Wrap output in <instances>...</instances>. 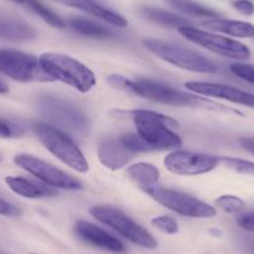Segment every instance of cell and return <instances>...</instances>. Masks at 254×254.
Instances as JSON below:
<instances>
[{"label": "cell", "mask_w": 254, "mask_h": 254, "mask_svg": "<svg viewBox=\"0 0 254 254\" xmlns=\"http://www.w3.org/2000/svg\"><path fill=\"white\" fill-rule=\"evenodd\" d=\"M39 63L53 81L58 80L82 94L89 92L96 84L94 72L71 56L45 53L39 58Z\"/></svg>", "instance_id": "cell-1"}, {"label": "cell", "mask_w": 254, "mask_h": 254, "mask_svg": "<svg viewBox=\"0 0 254 254\" xmlns=\"http://www.w3.org/2000/svg\"><path fill=\"white\" fill-rule=\"evenodd\" d=\"M132 119L137 133L153 151L170 150L182 145L181 137L173 131L178 124L171 117L148 110H135Z\"/></svg>", "instance_id": "cell-2"}, {"label": "cell", "mask_w": 254, "mask_h": 254, "mask_svg": "<svg viewBox=\"0 0 254 254\" xmlns=\"http://www.w3.org/2000/svg\"><path fill=\"white\" fill-rule=\"evenodd\" d=\"M147 50L155 54L162 60L172 64L180 69L188 70L193 72H202V74H214L218 71L216 64L190 49L176 45L172 43L156 40V39H147L143 41Z\"/></svg>", "instance_id": "cell-3"}, {"label": "cell", "mask_w": 254, "mask_h": 254, "mask_svg": "<svg viewBox=\"0 0 254 254\" xmlns=\"http://www.w3.org/2000/svg\"><path fill=\"white\" fill-rule=\"evenodd\" d=\"M34 131L46 150L50 151L61 162L76 172L85 173L89 171V163L80 148L71 138L67 137L56 127L46 124H36L34 126Z\"/></svg>", "instance_id": "cell-4"}, {"label": "cell", "mask_w": 254, "mask_h": 254, "mask_svg": "<svg viewBox=\"0 0 254 254\" xmlns=\"http://www.w3.org/2000/svg\"><path fill=\"white\" fill-rule=\"evenodd\" d=\"M90 213L95 219L116 231L131 243L146 249L157 248V241L152 234L119 209L114 207L96 206L90 209Z\"/></svg>", "instance_id": "cell-5"}, {"label": "cell", "mask_w": 254, "mask_h": 254, "mask_svg": "<svg viewBox=\"0 0 254 254\" xmlns=\"http://www.w3.org/2000/svg\"><path fill=\"white\" fill-rule=\"evenodd\" d=\"M0 72L18 82L53 81L43 70L39 59L14 49L0 50Z\"/></svg>", "instance_id": "cell-6"}, {"label": "cell", "mask_w": 254, "mask_h": 254, "mask_svg": "<svg viewBox=\"0 0 254 254\" xmlns=\"http://www.w3.org/2000/svg\"><path fill=\"white\" fill-rule=\"evenodd\" d=\"M135 82L138 96H143L156 102L180 107H206V109H209L208 106H212L213 110L231 111V110L226 109L221 105H217L214 102L208 101V100L202 99V97L194 96V95L186 94L181 90L173 89V87L160 84V82L146 79H140Z\"/></svg>", "instance_id": "cell-7"}, {"label": "cell", "mask_w": 254, "mask_h": 254, "mask_svg": "<svg viewBox=\"0 0 254 254\" xmlns=\"http://www.w3.org/2000/svg\"><path fill=\"white\" fill-rule=\"evenodd\" d=\"M146 193L150 194L160 204L181 216L190 217V218H212L217 213L212 206L180 190L156 186L146 190Z\"/></svg>", "instance_id": "cell-8"}, {"label": "cell", "mask_w": 254, "mask_h": 254, "mask_svg": "<svg viewBox=\"0 0 254 254\" xmlns=\"http://www.w3.org/2000/svg\"><path fill=\"white\" fill-rule=\"evenodd\" d=\"M178 31L187 40L192 41L202 48H206L207 50L213 51L218 55L234 59V60H247L251 56V50L244 44L233 40V39L199 30V29L192 28V26H182L178 29Z\"/></svg>", "instance_id": "cell-9"}, {"label": "cell", "mask_w": 254, "mask_h": 254, "mask_svg": "<svg viewBox=\"0 0 254 254\" xmlns=\"http://www.w3.org/2000/svg\"><path fill=\"white\" fill-rule=\"evenodd\" d=\"M14 162L23 168L24 171L29 172L40 180L44 185L50 186L53 188H60V190H81L82 185L76 178L71 177L64 171L59 170L55 166L45 162L38 157L31 155H18L14 157Z\"/></svg>", "instance_id": "cell-10"}, {"label": "cell", "mask_w": 254, "mask_h": 254, "mask_svg": "<svg viewBox=\"0 0 254 254\" xmlns=\"http://www.w3.org/2000/svg\"><path fill=\"white\" fill-rule=\"evenodd\" d=\"M163 163L175 175L197 176L214 170L219 163V158L190 151H175L167 155Z\"/></svg>", "instance_id": "cell-11"}, {"label": "cell", "mask_w": 254, "mask_h": 254, "mask_svg": "<svg viewBox=\"0 0 254 254\" xmlns=\"http://www.w3.org/2000/svg\"><path fill=\"white\" fill-rule=\"evenodd\" d=\"M186 87L190 91L196 92L197 95L227 100V101L233 102V104L243 105V106L254 109V95L251 92L243 91V90L236 89V87L201 81H190L186 84Z\"/></svg>", "instance_id": "cell-12"}, {"label": "cell", "mask_w": 254, "mask_h": 254, "mask_svg": "<svg viewBox=\"0 0 254 254\" xmlns=\"http://www.w3.org/2000/svg\"><path fill=\"white\" fill-rule=\"evenodd\" d=\"M75 232L80 239L96 247V248L104 249V251L111 252V253H125L126 252V248L119 239L90 222L79 221L75 226Z\"/></svg>", "instance_id": "cell-13"}, {"label": "cell", "mask_w": 254, "mask_h": 254, "mask_svg": "<svg viewBox=\"0 0 254 254\" xmlns=\"http://www.w3.org/2000/svg\"><path fill=\"white\" fill-rule=\"evenodd\" d=\"M43 110L56 124L63 125L64 127L74 131L84 130L86 126L85 117L74 107L69 106L65 102L59 100L49 99L43 102Z\"/></svg>", "instance_id": "cell-14"}, {"label": "cell", "mask_w": 254, "mask_h": 254, "mask_svg": "<svg viewBox=\"0 0 254 254\" xmlns=\"http://www.w3.org/2000/svg\"><path fill=\"white\" fill-rule=\"evenodd\" d=\"M99 158L110 170H120L133 157L135 153L125 146L121 138H106L99 145Z\"/></svg>", "instance_id": "cell-15"}, {"label": "cell", "mask_w": 254, "mask_h": 254, "mask_svg": "<svg viewBox=\"0 0 254 254\" xmlns=\"http://www.w3.org/2000/svg\"><path fill=\"white\" fill-rule=\"evenodd\" d=\"M5 183L14 193L24 198L36 199L53 197L56 194L55 190L46 185H39V183L29 181L24 177H18V176H8L5 178Z\"/></svg>", "instance_id": "cell-16"}, {"label": "cell", "mask_w": 254, "mask_h": 254, "mask_svg": "<svg viewBox=\"0 0 254 254\" xmlns=\"http://www.w3.org/2000/svg\"><path fill=\"white\" fill-rule=\"evenodd\" d=\"M202 26L236 38H254V25L247 21L214 18L202 23Z\"/></svg>", "instance_id": "cell-17"}, {"label": "cell", "mask_w": 254, "mask_h": 254, "mask_svg": "<svg viewBox=\"0 0 254 254\" xmlns=\"http://www.w3.org/2000/svg\"><path fill=\"white\" fill-rule=\"evenodd\" d=\"M67 3L70 5L75 6V8L80 9V10L86 11V13L91 14V15L96 16V18L106 21V23L111 24V25L117 26V28L127 26V20L124 16L104 8L99 3H96L95 0H67Z\"/></svg>", "instance_id": "cell-18"}, {"label": "cell", "mask_w": 254, "mask_h": 254, "mask_svg": "<svg viewBox=\"0 0 254 254\" xmlns=\"http://www.w3.org/2000/svg\"><path fill=\"white\" fill-rule=\"evenodd\" d=\"M127 175L142 190H147L157 186L160 180V171L151 163L138 162L127 168Z\"/></svg>", "instance_id": "cell-19"}, {"label": "cell", "mask_w": 254, "mask_h": 254, "mask_svg": "<svg viewBox=\"0 0 254 254\" xmlns=\"http://www.w3.org/2000/svg\"><path fill=\"white\" fill-rule=\"evenodd\" d=\"M142 13L148 20L153 21L156 24H160L162 26H167V28L180 29L182 26H190V24H188L186 19L175 15L172 13H168L166 10H161V9L146 8L143 9Z\"/></svg>", "instance_id": "cell-20"}, {"label": "cell", "mask_w": 254, "mask_h": 254, "mask_svg": "<svg viewBox=\"0 0 254 254\" xmlns=\"http://www.w3.org/2000/svg\"><path fill=\"white\" fill-rule=\"evenodd\" d=\"M69 25L77 33L82 34L85 36H90V38L104 39L109 38L111 35V33L107 29H105L104 26L99 25V24L94 23L91 20H87L85 18H80V16L70 19Z\"/></svg>", "instance_id": "cell-21"}, {"label": "cell", "mask_w": 254, "mask_h": 254, "mask_svg": "<svg viewBox=\"0 0 254 254\" xmlns=\"http://www.w3.org/2000/svg\"><path fill=\"white\" fill-rule=\"evenodd\" d=\"M168 3L175 9L188 14V15L198 16V18H218V13L201 5V4L194 3L192 0H168Z\"/></svg>", "instance_id": "cell-22"}, {"label": "cell", "mask_w": 254, "mask_h": 254, "mask_svg": "<svg viewBox=\"0 0 254 254\" xmlns=\"http://www.w3.org/2000/svg\"><path fill=\"white\" fill-rule=\"evenodd\" d=\"M26 4L43 19L44 21L49 24V25L54 26L56 29H64L66 26V23L58 15V14L54 13L53 10H50L49 8H46L44 4H41L39 0H26Z\"/></svg>", "instance_id": "cell-23"}, {"label": "cell", "mask_w": 254, "mask_h": 254, "mask_svg": "<svg viewBox=\"0 0 254 254\" xmlns=\"http://www.w3.org/2000/svg\"><path fill=\"white\" fill-rule=\"evenodd\" d=\"M219 163L237 173L254 177V162L234 157H219Z\"/></svg>", "instance_id": "cell-24"}, {"label": "cell", "mask_w": 254, "mask_h": 254, "mask_svg": "<svg viewBox=\"0 0 254 254\" xmlns=\"http://www.w3.org/2000/svg\"><path fill=\"white\" fill-rule=\"evenodd\" d=\"M216 204L219 208L223 209L224 212H228V213H238L246 207L243 199L237 196H232V194L221 196L219 198H217Z\"/></svg>", "instance_id": "cell-25"}, {"label": "cell", "mask_w": 254, "mask_h": 254, "mask_svg": "<svg viewBox=\"0 0 254 254\" xmlns=\"http://www.w3.org/2000/svg\"><path fill=\"white\" fill-rule=\"evenodd\" d=\"M121 141L125 143L127 148L132 151L133 153L137 152H146V151H153L151 146L141 137L138 133H127L122 136Z\"/></svg>", "instance_id": "cell-26"}, {"label": "cell", "mask_w": 254, "mask_h": 254, "mask_svg": "<svg viewBox=\"0 0 254 254\" xmlns=\"http://www.w3.org/2000/svg\"><path fill=\"white\" fill-rule=\"evenodd\" d=\"M24 133L23 127L16 125L10 120L0 117V137L1 138H13L19 137Z\"/></svg>", "instance_id": "cell-27"}, {"label": "cell", "mask_w": 254, "mask_h": 254, "mask_svg": "<svg viewBox=\"0 0 254 254\" xmlns=\"http://www.w3.org/2000/svg\"><path fill=\"white\" fill-rule=\"evenodd\" d=\"M153 227H156L157 229H160L161 232L167 234H176L178 232V224L172 217L168 216H160L155 217V218L151 221Z\"/></svg>", "instance_id": "cell-28"}, {"label": "cell", "mask_w": 254, "mask_h": 254, "mask_svg": "<svg viewBox=\"0 0 254 254\" xmlns=\"http://www.w3.org/2000/svg\"><path fill=\"white\" fill-rule=\"evenodd\" d=\"M107 82L111 86L116 87V89L124 90L126 92H131V94L137 95V87H136V82L127 80L126 77L121 76V75H111L107 77Z\"/></svg>", "instance_id": "cell-29"}, {"label": "cell", "mask_w": 254, "mask_h": 254, "mask_svg": "<svg viewBox=\"0 0 254 254\" xmlns=\"http://www.w3.org/2000/svg\"><path fill=\"white\" fill-rule=\"evenodd\" d=\"M231 71L236 76L241 77L242 80H246L247 82H251L254 85V65L251 64H233L231 65Z\"/></svg>", "instance_id": "cell-30"}, {"label": "cell", "mask_w": 254, "mask_h": 254, "mask_svg": "<svg viewBox=\"0 0 254 254\" xmlns=\"http://www.w3.org/2000/svg\"><path fill=\"white\" fill-rule=\"evenodd\" d=\"M21 214V211L18 207L13 206L11 203L6 202L5 199L0 198V216L5 217H18Z\"/></svg>", "instance_id": "cell-31"}, {"label": "cell", "mask_w": 254, "mask_h": 254, "mask_svg": "<svg viewBox=\"0 0 254 254\" xmlns=\"http://www.w3.org/2000/svg\"><path fill=\"white\" fill-rule=\"evenodd\" d=\"M233 6L237 11H239L243 15H253L254 14V4L249 0H236L233 1Z\"/></svg>", "instance_id": "cell-32"}, {"label": "cell", "mask_w": 254, "mask_h": 254, "mask_svg": "<svg viewBox=\"0 0 254 254\" xmlns=\"http://www.w3.org/2000/svg\"><path fill=\"white\" fill-rule=\"evenodd\" d=\"M237 223L244 231L254 233V212L253 213H247L241 216L237 219Z\"/></svg>", "instance_id": "cell-33"}, {"label": "cell", "mask_w": 254, "mask_h": 254, "mask_svg": "<svg viewBox=\"0 0 254 254\" xmlns=\"http://www.w3.org/2000/svg\"><path fill=\"white\" fill-rule=\"evenodd\" d=\"M239 143H241L244 150H247L249 153L254 156V138H241Z\"/></svg>", "instance_id": "cell-34"}, {"label": "cell", "mask_w": 254, "mask_h": 254, "mask_svg": "<svg viewBox=\"0 0 254 254\" xmlns=\"http://www.w3.org/2000/svg\"><path fill=\"white\" fill-rule=\"evenodd\" d=\"M9 91L8 86H6L5 82H3L1 80H0V94H6V92Z\"/></svg>", "instance_id": "cell-35"}, {"label": "cell", "mask_w": 254, "mask_h": 254, "mask_svg": "<svg viewBox=\"0 0 254 254\" xmlns=\"http://www.w3.org/2000/svg\"><path fill=\"white\" fill-rule=\"evenodd\" d=\"M10 1H14V3H16V4H23V3H26V0H10Z\"/></svg>", "instance_id": "cell-36"}, {"label": "cell", "mask_w": 254, "mask_h": 254, "mask_svg": "<svg viewBox=\"0 0 254 254\" xmlns=\"http://www.w3.org/2000/svg\"><path fill=\"white\" fill-rule=\"evenodd\" d=\"M3 162V155H1V153H0V163Z\"/></svg>", "instance_id": "cell-37"}, {"label": "cell", "mask_w": 254, "mask_h": 254, "mask_svg": "<svg viewBox=\"0 0 254 254\" xmlns=\"http://www.w3.org/2000/svg\"><path fill=\"white\" fill-rule=\"evenodd\" d=\"M30 254H38V253H30Z\"/></svg>", "instance_id": "cell-38"}]
</instances>
